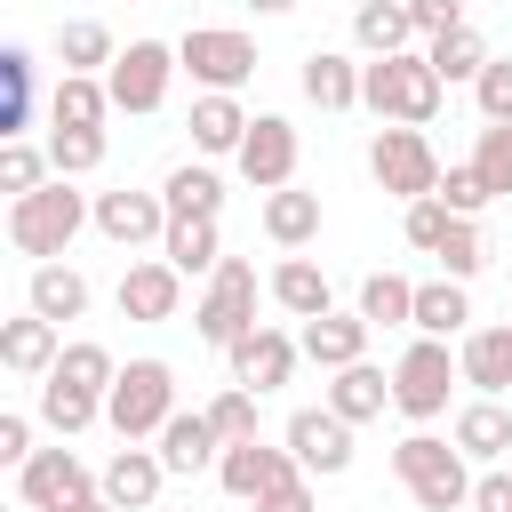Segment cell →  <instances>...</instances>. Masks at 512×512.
Here are the masks:
<instances>
[{
  "instance_id": "obj_1",
  "label": "cell",
  "mask_w": 512,
  "mask_h": 512,
  "mask_svg": "<svg viewBox=\"0 0 512 512\" xmlns=\"http://www.w3.org/2000/svg\"><path fill=\"white\" fill-rule=\"evenodd\" d=\"M80 224H96V200L72 192V176H48L40 192L8 200V248L32 256V264H56V256L80 240Z\"/></svg>"
},
{
  "instance_id": "obj_2",
  "label": "cell",
  "mask_w": 512,
  "mask_h": 512,
  "mask_svg": "<svg viewBox=\"0 0 512 512\" xmlns=\"http://www.w3.org/2000/svg\"><path fill=\"white\" fill-rule=\"evenodd\" d=\"M360 104H368L384 128H432V112H440V72H432V56H424V48L376 56V64L360 72Z\"/></svg>"
},
{
  "instance_id": "obj_3",
  "label": "cell",
  "mask_w": 512,
  "mask_h": 512,
  "mask_svg": "<svg viewBox=\"0 0 512 512\" xmlns=\"http://www.w3.org/2000/svg\"><path fill=\"white\" fill-rule=\"evenodd\" d=\"M472 456L456 448V440H440V432H408L400 448H392V472H400V488L416 496V512H464L472 504V472H464Z\"/></svg>"
},
{
  "instance_id": "obj_4",
  "label": "cell",
  "mask_w": 512,
  "mask_h": 512,
  "mask_svg": "<svg viewBox=\"0 0 512 512\" xmlns=\"http://www.w3.org/2000/svg\"><path fill=\"white\" fill-rule=\"evenodd\" d=\"M168 416H176V368L168 360H128L120 384L104 392V424L120 440H160Z\"/></svg>"
},
{
  "instance_id": "obj_5",
  "label": "cell",
  "mask_w": 512,
  "mask_h": 512,
  "mask_svg": "<svg viewBox=\"0 0 512 512\" xmlns=\"http://www.w3.org/2000/svg\"><path fill=\"white\" fill-rule=\"evenodd\" d=\"M464 376V360L440 344V336H416L400 360H392V408L408 416V424H432V416H448V384Z\"/></svg>"
},
{
  "instance_id": "obj_6",
  "label": "cell",
  "mask_w": 512,
  "mask_h": 512,
  "mask_svg": "<svg viewBox=\"0 0 512 512\" xmlns=\"http://www.w3.org/2000/svg\"><path fill=\"white\" fill-rule=\"evenodd\" d=\"M176 64L200 80V96H240L256 80V40L248 32H224V24H192L176 40Z\"/></svg>"
},
{
  "instance_id": "obj_7",
  "label": "cell",
  "mask_w": 512,
  "mask_h": 512,
  "mask_svg": "<svg viewBox=\"0 0 512 512\" xmlns=\"http://www.w3.org/2000/svg\"><path fill=\"white\" fill-rule=\"evenodd\" d=\"M192 328H200V344H216V352H232V344L256 328V264H248V256H224V264L208 272V296L192 304Z\"/></svg>"
},
{
  "instance_id": "obj_8",
  "label": "cell",
  "mask_w": 512,
  "mask_h": 512,
  "mask_svg": "<svg viewBox=\"0 0 512 512\" xmlns=\"http://www.w3.org/2000/svg\"><path fill=\"white\" fill-rule=\"evenodd\" d=\"M368 176H376L392 200H432V192H440V152H432L424 128H376Z\"/></svg>"
},
{
  "instance_id": "obj_9",
  "label": "cell",
  "mask_w": 512,
  "mask_h": 512,
  "mask_svg": "<svg viewBox=\"0 0 512 512\" xmlns=\"http://www.w3.org/2000/svg\"><path fill=\"white\" fill-rule=\"evenodd\" d=\"M176 72H184V64H176V48H168V40H128V48H120V64L104 72L112 112H160Z\"/></svg>"
},
{
  "instance_id": "obj_10",
  "label": "cell",
  "mask_w": 512,
  "mask_h": 512,
  "mask_svg": "<svg viewBox=\"0 0 512 512\" xmlns=\"http://www.w3.org/2000/svg\"><path fill=\"white\" fill-rule=\"evenodd\" d=\"M216 480H224L232 504H264V496H280L288 480H304V464H296L288 448H272V440H232L224 464H216Z\"/></svg>"
},
{
  "instance_id": "obj_11",
  "label": "cell",
  "mask_w": 512,
  "mask_h": 512,
  "mask_svg": "<svg viewBox=\"0 0 512 512\" xmlns=\"http://www.w3.org/2000/svg\"><path fill=\"white\" fill-rule=\"evenodd\" d=\"M232 168H240L256 192H288V184H296V120L256 112V120H248V144L232 152Z\"/></svg>"
},
{
  "instance_id": "obj_12",
  "label": "cell",
  "mask_w": 512,
  "mask_h": 512,
  "mask_svg": "<svg viewBox=\"0 0 512 512\" xmlns=\"http://www.w3.org/2000/svg\"><path fill=\"white\" fill-rule=\"evenodd\" d=\"M224 360H232V384H248V392L264 400V392H280V384L296 376L304 344H296L288 328H264V320H256V328H248V336H240V344H232Z\"/></svg>"
},
{
  "instance_id": "obj_13",
  "label": "cell",
  "mask_w": 512,
  "mask_h": 512,
  "mask_svg": "<svg viewBox=\"0 0 512 512\" xmlns=\"http://www.w3.org/2000/svg\"><path fill=\"white\" fill-rule=\"evenodd\" d=\"M288 456L312 472V480H336L344 464H352V424L320 400V408H296L288 416Z\"/></svg>"
},
{
  "instance_id": "obj_14",
  "label": "cell",
  "mask_w": 512,
  "mask_h": 512,
  "mask_svg": "<svg viewBox=\"0 0 512 512\" xmlns=\"http://www.w3.org/2000/svg\"><path fill=\"white\" fill-rule=\"evenodd\" d=\"M16 496H24L32 512H64V504L96 496V480H88V464H80L72 448H40L32 464H16Z\"/></svg>"
},
{
  "instance_id": "obj_15",
  "label": "cell",
  "mask_w": 512,
  "mask_h": 512,
  "mask_svg": "<svg viewBox=\"0 0 512 512\" xmlns=\"http://www.w3.org/2000/svg\"><path fill=\"white\" fill-rule=\"evenodd\" d=\"M120 312L144 320V328L176 320V312H184V272H176L168 256H136V264L120 272Z\"/></svg>"
},
{
  "instance_id": "obj_16",
  "label": "cell",
  "mask_w": 512,
  "mask_h": 512,
  "mask_svg": "<svg viewBox=\"0 0 512 512\" xmlns=\"http://www.w3.org/2000/svg\"><path fill=\"white\" fill-rule=\"evenodd\" d=\"M56 360H64V328H56V320H40V312H16V320H0V368H8V376L40 384Z\"/></svg>"
},
{
  "instance_id": "obj_17",
  "label": "cell",
  "mask_w": 512,
  "mask_h": 512,
  "mask_svg": "<svg viewBox=\"0 0 512 512\" xmlns=\"http://www.w3.org/2000/svg\"><path fill=\"white\" fill-rule=\"evenodd\" d=\"M160 480H168L160 448H136V440L96 472V488H104V504H112V512H152V504H160Z\"/></svg>"
},
{
  "instance_id": "obj_18",
  "label": "cell",
  "mask_w": 512,
  "mask_h": 512,
  "mask_svg": "<svg viewBox=\"0 0 512 512\" xmlns=\"http://www.w3.org/2000/svg\"><path fill=\"white\" fill-rule=\"evenodd\" d=\"M96 232L112 248H144L168 232V200L160 192H96Z\"/></svg>"
},
{
  "instance_id": "obj_19",
  "label": "cell",
  "mask_w": 512,
  "mask_h": 512,
  "mask_svg": "<svg viewBox=\"0 0 512 512\" xmlns=\"http://www.w3.org/2000/svg\"><path fill=\"white\" fill-rule=\"evenodd\" d=\"M160 464H168V472H216V464H224V440H216L208 408H176V416L160 424Z\"/></svg>"
},
{
  "instance_id": "obj_20",
  "label": "cell",
  "mask_w": 512,
  "mask_h": 512,
  "mask_svg": "<svg viewBox=\"0 0 512 512\" xmlns=\"http://www.w3.org/2000/svg\"><path fill=\"white\" fill-rule=\"evenodd\" d=\"M296 344H304V360H312V368H328V376H336V368L368 360V320H360V312H320V320H304V336H296Z\"/></svg>"
},
{
  "instance_id": "obj_21",
  "label": "cell",
  "mask_w": 512,
  "mask_h": 512,
  "mask_svg": "<svg viewBox=\"0 0 512 512\" xmlns=\"http://www.w3.org/2000/svg\"><path fill=\"white\" fill-rule=\"evenodd\" d=\"M456 360H464V384H472L480 400H504V392H512V320H496V328H472Z\"/></svg>"
},
{
  "instance_id": "obj_22",
  "label": "cell",
  "mask_w": 512,
  "mask_h": 512,
  "mask_svg": "<svg viewBox=\"0 0 512 512\" xmlns=\"http://www.w3.org/2000/svg\"><path fill=\"white\" fill-rule=\"evenodd\" d=\"M360 72H368V64H352L344 48H312L296 80H304V96H312L320 112H352V104H360Z\"/></svg>"
},
{
  "instance_id": "obj_23",
  "label": "cell",
  "mask_w": 512,
  "mask_h": 512,
  "mask_svg": "<svg viewBox=\"0 0 512 512\" xmlns=\"http://www.w3.org/2000/svg\"><path fill=\"white\" fill-rule=\"evenodd\" d=\"M448 440H456L472 464H496V456L512 448V408H504V400H464L456 424H448Z\"/></svg>"
},
{
  "instance_id": "obj_24",
  "label": "cell",
  "mask_w": 512,
  "mask_h": 512,
  "mask_svg": "<svg viewBox=\"0 0 512 512\" xmlns=\"http://www.w3.org/2000/svg\"><path fill=\"white\" fill-rule=\"evenodd\" d=\"M352 40L368 48V64H376V56H408V40H416L408 0H360V8H352Z\"/></svg>"
},
{
  "instance_id": "obj_25",
  "label": "cell",
  "mask_w": 512,
  "mask_h": 512,
  "mask_svg": "<svg viewBox=\"0 0 512 512\" xmlns=\"http://www.w3.org/2000/svg\"><path fill=\"white\" fill-rule=\"evenodd\" d=\"M112 120V88L96 72H64L48 88V128H104Z\"/></svg>"
},
{
  "instance_id": "obj_26",
  "label": "cell",
  "mask_w": 512,
  "mask_h": 512,
  "mask_svg": "<svg viewBox=\"0 0 512 512\" xmlns=\"http://www.w3.org/2000/svg\"><path fill=\"white\" fill-rule=\"evenodd\" d=\"M192 152H208V160H224V152H240L248 144V112H240V96H192Z\"/></svg>"
},
{
  "instance_id": "obj_27",
  "label": "cell",
  "mask_w": 512,
  "mask_h": 512,
  "mask_svg": "<svg viewBox=\"0 0 512 512\" xmlns=\"http://www.w3.org/2000/svg\"><path fill=\"white\" fill-rule=\"evenodd\" d=\"M24 312H40V320H80L88 312V280L72 272V264H32V280H24Z\"/></svg>"
},
{
  "instance_id": "obj_28",
  "label": "cell",
  "mask_w": 512,
  "mask_h": 512,
  "mask_svg": "<svg viewBox=\"0 0 512 512\" xmlns=\"http://www.w3.org/2000/svg\"><path fill=\"white\" fill-rule=\"evenodd\" d=\"M160 256L192 280V272H216L224 264V240H216V216H168V232H160Z\"/></svg>"
},
{
  "instance_id": "obj_29",
  "label": "cell",
  "mask_w": 512,
  "mask_h": 512,
  "mask_svg": "<svg viewBox=\"0 0 512 512\" xmlns=\"http://www.w3.org/2000/svg\"><path fill=\"white\" fill-rule=\"evenodd\" d=\"M272 304H280L288 320H320V312H336V304H328V272H320L312 256H280V272H272Z\"/></svg>"
},
{
  "instance_id": "obj_30",
  "label": "cell",
  "mask_w": 512,
  "mask_h": 512,
  "mask_svg": "<svg viewBox=\"0 0 512 512\" xmlns=\"http://www.w3.org/2000/svg\"><path fill=\"white\" fill-rule=\"evenodd\" d=\"M464 320H472L464 280H448V272H440V280H424V288H416V320H408L416 336H440V344H448V336H472Z\"/></svg>"
},
{
  "instance_id": "obj_31",
  "label": "cell",
  "mask_w": 512,
  "mask_h": 512,
  "mask_svg": "<svg viewBox=\"0 0 512 512\" xmlns=\"http://www.w3.org/2000/svg\"><path fill=\"white\" fill-rule=\"evenodd\" d=\"M328 408H336L344 424H368V416H384V408H392V376H384V368H368V360H352V368H336Z\"/></svg>"
},
{
  "instance_id": "obj_32",
  "label": "cell",
  "mask_w": 512,
  "mask_h": 512,
  "mask_svg": "<svg viewBox=\"0 0 512 512\" xmlns=\"http://www.w3.org/2000/svg\"><path fill=\"white\" fill-rule=\"evenodd\" d=\"M160 200H168V216H224V176L208 160H184V168H168Z\"/></svg>"
},
{
  "instance_id": "obj_33",
  "label": "cell",
  "mask_w": 512,
  "mask_h": 512,
  "mask_svg": "<svg viewBox=\"0 0 512 512\" xmlns=\"http://www.w3.org/2000/svg\"><path fill=\"white\" fill-rule=\"evenodd\" d=\"M312 232H320V192H296V184L264 192V240L272 248H304Z\"/></svg>"
},
{
  "instance_id": "obj_34",
  "label": "cell",
  "mask_w": 512,
  "mask_h": 512,
  "mask_svg": "<svg viewBox=\"0 0 512 512\" xmlns=\"http://www.w3.org/2000/svg\"><path fill=\"white\" fill-rule=\"evenodd\" d=\"M56 56H64V72H112V64H120V48H112V32H104L96 16L56 24Z\"/></svg>"
},
{
  "instance_id": "obj_35",
  "label": "cell",
  "mask_w": 512,
  "mask_h": 512,
  "mask_svg": "<svg viewBox=\"0 0 512 512\" xmlns=\"http://www.w3.org/2000/svg\"><path fill=\"white\" fill-rule=\"evenodd\" d=\"M424 56H432V72H440V88H456V80H480V72H488V40H480L472 24H456V32H440V40H424Z\"/></svg>"
},
{
  "instance_id": "obj_36",
  "label": "cell",
  "mask_w": 512,
  "mask_h": 512,
  "mask_svg": "<svg viewBox=\"0 0 512 512\" xmlns=\"http://www.w3.org/2000/svg\"><path fill=\"white\" fill-rule=\"evenodd\" d=\"M360 320H368V328H408V320H416V280L368 272V280H360Z\"/></svg>"
},
{
  "instance_id": "obj_37",
  "label": "cell",
  "mask_w": 512,
  "mask_h": 512,
  "mask_svg": "<svg viewBox=\"0 0 512 512\" xmlns=\"http://www.w3.org/2000/svg\"><path fill=\"white\" fill-rule=\"evenodd\" d=\"M96 416H104V400H96V392H80V384H56V376H40V424H48L56 440L88 432Z\"/></svg>"
},
{
  "instance_id": "obj_38",
  "label": "cell",
  "mask_w": 512,
  "mask_h": 512,
  "mask_svg": "<svg viewBox=\"0 0 512 512\" xmlns=\"http://www.w3.org/2000/svg\"><path fill=\"white\" fill-rule=\"evenodd\" d=\"M0 88H8V104H0V136L16 144V136L32 128V48H0Z\"/></svg>"
},
{
  "instance_id": "obj_39",
  "label": "cell",
  "mask_w": 512,
  "mask_h": 512,
  "mask_svg": "<svg viewBox=\"0 0 512 512\" xmlns=\"http://www.w3.org/2000/svg\"><path fill=\"white\" fill-rule=\"evenodd\" d=\"M48 376H56V384H80V392H96V400H104V392L120 384V360H112L104 344H64V360H56Z\"/></svg>"
},
{
  "instance_id": "obj_40",
  "label": "cell",
  "mask_w": 512,
  "mask_h": 512,
  "mask_svg": "<svg viewBox=\"0 0 512 512\" xmlns=\"http://www.w3.org/2000/svg\"><path fill=\"white\" fill-rule=\"evenodd\" d=\"M48 160H56V176L104 168V128H48Z\"/></svg>"
},
{
  "instance_id": "obj_41",
  "label": "cell",
  "mask_w": 512,
  "mask_h": 512,
  "mask_svg": "<svg viewBox=\"0 0 512 512\" xmlns=\"http://www.w3.org/2000/svg\"><path fill=\"white\" fill-rule=\"evenodd\" d=\"M48 176H56V160H48V152H32L24 136H16V144H0V192H8V200H24V192H40Z\"/></svg>"
},
{
  "instance_id": "obj_42",
  "label": "cell",
  "mask_w": 512,
  "mask_h": 512,
  "mask_svg": "<svg viewBox=\"0 0 512 512\" xmlns=\"http://www.w3.org/2000/svg\"><path fill=\"white\" fill-rule=\"evenodd\" d=\"M432 256H440V272H448V280H472V272L488 264V240H480V216H456V224H448V240H440Z\"/></svg>"
},
{
  "instance_id": "obj_43",
  "label": "cell",
  "mask_w": 512,
  "mask_h": 512,
  "mask_svg": "<svg viewBox=\"0 0 512 512\" xmlns=\"http://www.w3.org/2000/svg\"><path fill=\"white\" fill-rule=\"evenodd\" d=\"M208 424H216L224 448H232V440H264V432H256V392H248V384H224V392L208 400Z\"/></svg>"
},
{
  "instance_id": "obj_44",
  "label": "cell",
  "mask_w": 512,
  "mask_h": 512,
  "mask_svg": "<svg viewBox=\"0 0 512 512\" xmlns=\"http://www.w3.org/2000/svg\"><path fill=\"white\" fill-rule=\"evenodd\" d=\"M472 168H480V184L504 200L512 192V120H488L480 128V144H472Z\"/></svg>"
},
{
  "instance_id": "obj_45",
  "label": "cell",
  "mask_w": 512,
  "mask_h": 512,
  "mask_svg": "<svg viewBox=\"0 0 512 512\" xmlns=\"http://www.w3.org/2000/svg\"><path fill=\"white\" fill-rule=\"evenodd\" d=\"M432 200H448V216H480V208H496V192L480 184V168H472V160H448Z\"/></svg>"
},
{
  "instance_id": "obj_46",
  "label": "cell",
  "mask_w": 512,
  "mask_h": 512,
  "mask_svg": "<svg viewBox=\"0 0 512 512\" xmlns=\"http://www.w3.org/2000/svg\"><path fill=\"white\" fill-rule=\"evenodd\" d=\"M448 224H456V216H448V200H408V216H400L408 248H424V256H432V248L448 240Z\"/></svg>"
},
{
  "instance_id": "obj_47",
  "label": "cell",
  "mask_w": 512,
  "mask_h": 512,
  "mask_svg": "<svg viewBox=\"0 0 512 512\" xmlns=\"http://www.w3.org/2000/svg\"><path fill=\"white\" fill-rule=\"evenodd\" d=\"M480 96V120H512V56H488V72L472 80Z\"/></svg>"
},
{
  "instance_id": "obj_48",
  "label": "cell",
  "mask_w": 512,
  "mask_h": 512,
  "mask_svg": "<svg viewBox=\"0 0 512 512\" xmlns=\"http://www.w3.org/2000/svg\"><path fill=\"white\" fill-rule=\"evenodd\" d=\"M408 16H416V40H440V32L472 24V16H464V0H408Z\"/></svg>"
},
{
  "instance_id": "obj_49",
  "label": "cell",
  "mask_w": 512,
  "mask_h": 512,
  "mask_svg": "<svg viewBox=\"0 0 512 512\" xmlns=\"http://www.w3.org/2000/svg\"><path fill=\"white\" fill-rule=\"evenodd\" d=\"M32 456H40V448H32V416L8 408V416H0V464H32Z\"/></svg>"
},
{
  "instance_id": "obj_50",
  "label": "cell",
  "mask_w": 512,
  "mask_h": 512,
  "mask_svg": "<svg viewBox=\"0 0 512 512\" xmlns=\"http://www.w3.org/2000/svg\"><path fill=\"white\" fill-rule=\"evenodd\" d=\"M472 512H512V472H504V464H488V472L472 480Z\"/></svg>"
},
{
  "instance_id": "obj_51",
  "label": "cell",
  "mask_w": 512,
  "mask_h": 512,
  "mask_svg": "<svg viewBox=\"0 0 512 512\" xmlns=\"http://www.w3.org/2000/svg\"><path fill=\"white\" fill-rule=\"evenodd\" d=\"M264 512H312V472H304V480H288L280 496H264Z\"/></svg>"
},
{
  "instance_id": "obj_52",
  "label": "cell",
  "mask_w": 512,
  "mask_h": 512,
  "mask_svg": "<svg viewBox=\"0 0 512 512\" xmlns=\"http://www.w3.org/2000/svg\"><path fill=\"white\" fill-rule=\"evenodd\" d=\"M64 512H112V504H104V488H96V496H80V504H64Z\"/></svg>"
},
{
  "instance_id": "obj_53",
  "label": "cell",
  "mask_w": 512,
  "mask_h": 512,
  "mask_svg": "<svg viewBox=\"0 0 512 512\" xmlns=\"http://www.w3.org/2000/svg\"><path fill=\"white\" fill-rule=\"evenodd\" d=\"M248 8H256V16H288L296 0H248Z\"/></svg>"
},
{
  "instance_id": "obj_54",
  "label": "cell",
  "mask_w": 512,
  "mask_h": 512,
  "mask_svg": "<svg viewBox=\"0 0 512 512\" xmlns=\"http://www.w3.org/2000/svg\"><path fill=\"white\" fill-rule=\"evenodd\" d=\"M240 512H264V504H240Z\"/></svg>"
}]
</instances>
